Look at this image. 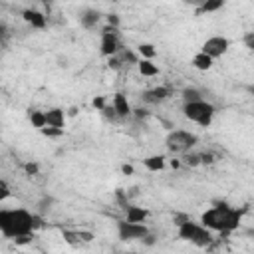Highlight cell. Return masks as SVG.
Listing matches in <instances>:
<instances>
[{"instance_id":"cell-32","label":"cell","mask_w":254,"mask_h":254,"mask_svg":"<svg viewBox=\"0 0 254 254\" xmlns=\"http://www.w3.org/2000/svg\"><path fill=\"white\" fill-rule=\"evenodd\" d=\"M200 163H212V155H210V153L200 155Z\"/></svg>"},{"instance_id":"cell-4","label":"cell","mask_w":254,"mask_h":254,"mask_svg":"<svg viewBox=\"0 0 254 254\" xmlns=\"http://www.w3.org/2000/svg\"><path fill=\"white\" fill-rule=\"evenodd\" d=\"M179 238L187 240V242H192L196 246H208L212 242V232L206 226H202L200 222L187 220L179 226Z\"/></svg>"},{"instance_id":"cell-2","label":"cell","mask_w":254,"mask_h":254,"mask_svg":"<svg viewBox=\"0 0 254 254\" xmlns=\"http://www.w3.org/2000/svg\"><path fill=\"white\" fill-rule=\"evenodd\" d=\"M242 212L228 206L226 202H216L212 208L204 210L200 216V224L206 226L210 232H232L238 228Z\"/></svg>"},{"instance_id":"cell-20","label":"cell","mask_w":254,"mask_h":254,"mask_svg":"<svg viewBox=\"0 0 254 254\" xmlns=\"http://www.w3.org/2000/svg\"><path fill=\"white\" fill-rule=\"evenodd\" d=\"M183 99H185V103H190V101H200L202 95L196 87H185L183 89Z\"/></svg>"},{"instance_id":"cell-26","label":"cell","mask_w":254,"mask_h":254,"mask_svg":"<svg viewBox=\"0 0 254 254\" xmlns=\"http://www.w3.org/2000/svg\"><path fill=\"white\" fill-rule=\"evenodd\" d=\"M119 24H121V20H119L117 14H109V16H107V26H111V28H119Z\"/></svg>"},{"instance_id":"cell-33","label":"cell","mask_w":254,"mask_h":254,"mask_svg":"<svg viewBox=\"0 0 254 254\" xmlns=\"http://www.w3.org/2000/svg\"><path fill=\"white\" fill-rule=\"evenodd\" d=\"M121 171H123V175H133V167L131 165H123Z\"/></svg>"},{"instance_id":"cell-6","label":"cell","mask_w":254,"mask_h":254,"mask_svg":"<svg viewBox=\"0 0 254 254\" xmlns=\"http://www.w3.org/2000/svg\"><path fill=\"white\" fill-rule=\"evenodd\" d=\"M117 234L121 240H143L149 234V228L145 224H137V222H127V220H119L117 222Z\"/></svg>"},{"instance_id":"cell-35","label":"cell","mask_w":254,"mask_h":254,"mask_svg":"<svg viewBox=\"0 0 254 254\" xmlns=\"http://www.w3.org/2000/svg\"><path fill=\"white\" fill-rule=\"evenodd\" d=\"M171 167H173V169H179V167H181V163H179L177 159H173V161H171Z\"/></svg>"},{"instance_id":"cell-28","label":"cell","mask_w":254,"mask_h":254,"mask_svg":"<svg viewBox=\"0 0 254 254\" xmlns=\"http://www.w3.org/2000/svg\"><path fill=\"white\" fill-rule=\"evenodd\" d=\"M187 163L192 165V167H194V165H200V155H189V157H187Z\"/></svg>"},{"instance_id":"cell-23","label":"cell","mask_w":254,"mask_h":254,"mask_svg":"<svg viewBox=\"0 0 254 254\" xmlns=\"http://www.w3.org/2000/svg\"><path fill=\"white\" fill-rule=\"evenodd\" d=\"M8 196H10V187H8L6 181H0V202L6 200Z\"/></svg>"},{"instance_id":"cell-36","label":"cell","mask_w":254,"mask_h":254,"mask_svg":"<svg viewBox=\"0 0 254 254\" xmlns=\"http://www.w3.org/2000/svg\"><path fill=\"white\" fill-rule=\"evenodd\" d=\"M125 254H137V252H125Z\"/></svg>"},{"instance_id":"cell-14","label":"cell","mask_w":254,"mask_h":254,"mask_svg":"<svg viewBox=\"0 0 254 254\" xmlns=\"http://www.w3.org/2000/svg\"><path fill=\"white\" fill-rule=\"evenodd\" d=\"M212 62H214V60H212L210 56H206L204 52H198V54H194V56H192V62H190V64H192L196 69L206 71V69H210V67H212Z\"/></svg>"},{"instance_id":"cell-24","label":"cell","mask_w":254,"mask_h":254,"mask_svg":"<svg viewBox=\"0 0 254 254\" xmlns=\"http://www.w3.org/2000/svg\"><path fill=\"white\" fill-rule=\"evenodd\" d=\"M242 42H244V46H246L248 50H252V52H254V32H248V34H244Z\"/></svg>"},{"instance_id":"cell-3","label":"cell","mask_w":254,"mask_h":254,"mask_svg":"<svg viewBox=\"0 0 254 254\" xmlns=\"http://www.w3.org/2000/svg\"><path fill=\"white\" fill-rule=\"evenodd\" d=\"M183 113H185V117H187V119H190V121L198 123L200 127H210V123H212V117H214L216 109H214V105H212V103H208V101L200 99V101L185 103V105H183Z\"/></svg>"},{"instance_id":"cell-34","label":"cell","mask_w":254,"mask_h":254,"mask_svg":"<svg viewBox=\"0 0 254 254\" xmlns=\"http://www.w3.org/2000/svg\"><path fill=\"white\" fill-rule=\"evenodd\" d=\"M143 242H145V244H149V246H151V244H153V242H155V236H153V234H147V236H145V238H143Z\"/></svg>"},{"instance_id":"cell-17","label":"cell","mask_w":254,"mask_h":254,"mask_svg":"<svg viewBox=\"0 0 254 254\" xmlns=\"http://www.w3.org/2000/svg\"><path fill=\"white\" fill-rule=\"evenodd\" d=\"M79 22L83 28H95V24L99 22V12L97 10H85L83 16L79 18Z\"/></svg>"},{"instance_id":"cell-29","label":"cell","mask_w":254,"mask_h":254,"mask_svg":"<svg viewBox=\"0 0 254 254\" xmlns=\"http://www.w3.org/2000/svg\"><path fill=\"white\" fill-rule=\"evenodd\" d=\"M109 67L119 69V67H121V60H119V58H115V56H113V58H109Z\"/></svg>"},{"instance_id":"cell-18","label":"cell","mask_w":254,"mask_h":254,"mask_svg":"<svg viewBox=\"0 0 254 254\" xmlns=\"http://www.w3.org/2000/svg\"><path fill=\"white\" fill-rule=\"evenodd\" d=\"M137 67H139L141 75H147V77H153V75H157V73H159V67H157L151 60H139Z\"/></svg>"},{"instance_id":"cell-8","label":"cell","mask_w":254,"mask_h":254,"mask_svg":"<svg viewBox=\"0 0 254 254\" xmlns=\"http://www.w3.org/2000/svg\"><path fill=\"white\" fill-rule=\"evenodd\" d=\"M228 48H230V42H228L224 36H212V38H208V40L202 44V50H200V52H204L206 56H210V58L214 60V58L224 56V54L228 52Z\"/></svg>"},{"instance_id":"cell-11","label":"cell","mask_w":254,"mask_h":254,"mask_svg":"<svg viewBox=\"0 0 254 254\" xmlns=\"http://www.w3.org/2000/svg\"><path fill=\"white\" fill-rule=\"evenodd\" d=\"M46 121H48V127L64 129V123H65V113H64V109H60V107L48 109V111H46Z\"/></svg>"},{"instance_id":"cell-12","label":"cell","mask_w":254,"mask_h":254,"mask_svg":"<svg viewBox=\"0 0 254 254\" xmlns=\"http://www.w3.org/2000/svg\"><path fill=\"white\" fill-rule=\"evenodd\" d=\"M125 214H127V218H125L127 222H137V224H143L149 216V212L143 206H127Z\"/></svg>"},{"instance_id":"cell-16","label":"cell","mask_w":254,"mask_h":254,"mask_svg":"<svg viewBox=\"0 0 254 254\" xmlns=\"http://www.w3.org/2000/svg\"><path fill=\"white\" fill-rule=\"evenodd\" d=\"M143 165H145L149 171H153V173L163 171V169H165V157H163V155H151V157H147V159L143 161Z\"/></svg>"},{"instance_id":"cell-1","label":"cell","mask_w":254,"mask_h":254,"mask_svg":"<svg viewBox=\"0 0 254 254\" xmlns=\"http://www.w3.org/2000/svg\"><path fill=\"white\" fill-rule=\"evenodd\" d=\"M42 224V218L30 214L26 208H2L0 210V232L6 238L20 240L24 236H32L34 228Z\"/></svg>"},{"instance_id":"cell-10","label":"cell","mask_w":254,"mask_h":254,"mask_svg":"<svg viewBox=\"0 0 254 254\" xmlns=\"http://www.w3.org/2000/svg\"><path fill=\"white\" fill-rule=\"evenodd\" d=\"M113 109H115L117 117H127V115L133 113V109H131V105H129V101H127V97L123 93H115L113 95Z\"/></svg>"},{"instance_id":"cell-19","label":"cell","mask_w":254,"mask_h":254,"mask_svg":"<svg viewBox=\"0 0 254 254\" xmlns=\"http://www.w3.org/2000/svg\"><path fill=\"white\" fill-rule=\"evenodd\" d=\"M224 6V2L222 0H206V2H202L200 4V8L196 10V14H204V12H216V10H220Z\"/></svg>"},{"instance_id":"cell-37","label":"cell","mask_w":254,"mask_h":254,"mask_svg":"<svg viewBox=\"0 0 254 254\" xmlns=\"http://www.w3.org/2000/svg\"><path fill=\"white\" fill-rule=\"evenodd\" d=\"M252 93H254V87H252Z\"/></svg>"},{"instance_id":"cell-9","label":"cell","mask_w":254,"mask_h":254,"mask_svg":"<svg viewBox=\"0 0 254 254\" xmlns=\"http://www.w3.org/2000/svg\"><path fill=\"white\" fill-rule=\"evenodd\" d=\"M171 89L169 87H165V85H161V87H153V89H147L145 93H143V99L147 101V103H159V101H165V99H169L171 97Z\"/></svg>"},{"instance_id":"cell-27","label":"cell","mask_w":254,"mask_h":254,"mask_svg":"<svg viewBox=\"0 0 254 254\" xmlns=\"http://www.w3.org/2000/svg\"><path fill=\"white\" fill-rule=\"evenodd\" d=\"M93 107L99 109V111H103V109H105V97H101V95L95 97V99H93Z\"/></svg>"},{"instance_id":"cell-22","label":"cell","mask_w":254,"mask_h":254,"mask_svg":"<svg viewBox=\"0 0 254 254\" xmlns=\"http://www.w3.org/2000/svg\"><path fill=\"white\" fill-rule=\"evenodd\" d=\"M42 135H46V137H60V135H64V129H58V127H44V129H42Z\"/></svg>"},{"instance_id":"cell-21","label":"cell","mask_w":254,"mask_h":254,"mask_svg":"<svg viewBox=\"0 0 254 254\" xmlns=\"http://www.w3.org/2000/svg\"><path fill=\"white\" fill-rule=\"evenodd\" d=\"M137 50H139V54H141L143 60H153L155 58V48L151 44H141Z\"/></svg>"},{"instance_id":"cell-13","label":"cell","mask_w":254,"mask_h":254,"mask_svg":"<svg viewBox=\"0 0 254 254\" xmlns=\"http://www.w3.org/2000/svg\"><path fill=\"white\" fill-rule=\"evenodd\" d=\"M22 16H24V20H26L28 24H32L34 28H44V26H46V16H44L42 12H38V10L28 8V10L22 12Z\"/></svg>"},{"instance_id":"cell-5","label":"cell","mask_w":254,"mask_h":254,"mask_svg":"<svg viewBox=\"0 0 254 254\" xmlns=\"http://www.w3.org/2000/svg\"><path fill=\"white\" fill-rule=\"evenodd\" d=\"M196 141H198V137H196L194 133L185 131V129H175V131H171V133L167 135L165 145H167V149L173 151V153H187L190 147L196 145Z\"/></svg>"},{"instance_id":"cell-25","label":"cell","mask_w":254,"mask_h":254,"mask_svg":"<svg viewBox=\"0 0 254 254\" xmlns=\"http://www.w3.org/2000/svg\"><path fill=\"white\" fill-rule=\"evenodd\" d=\"M24 171H26V175H38L40 173V167L36 163H26L24 165Z\"/></svg>"},{"instance_id":"cell-7","label":"cell","mask_w":254,"mask_h":254,"mask_svg":"<svg viewBox=\"0 0 254 254\" xmlns=\"http://www.w3.org/2000/svg\"><path fill=\"white\" fill-rule=\"evenodd\" d=\"M121 50V44L117 40V28L105 26L101 30V54L107 58H113Z\"/></svg>"},{"instance_id":"cell-15","label":"cell","mask_w":254,"mask_h":254,"mask_svg":"<svg viewBox=\"0 0 254 254\" xmlns=\"http://www.w3.org/2000/svg\"><path fill=\"white\" fill-rule=\"evenodd\" d=\"M28 119H30V123L36 127V129H44V127H48V121H46V111H38V109H30V113H28Z\"/></svg>"},{"instance_id":"cell-31","label":"cell","mask_w":254,"mask_h":254,"mask_svg":"<svg viewBox=\"0 0 254 254\" xmlns=\"http://www.w3.org/2000/svg\"><path fill=\"white\" fill-rule=\"evenodd\" d=\"M133 111H135V117H137V119L147 117V111H145V109H141V107H139V109H133Z\"/></svg>"},{"instance_id":"cell-30","label":"cell","mask_w":254,"mask_h":254,"mask_svg":"<svg viewBox=\"0 0 254 254\" xmlns=\"http://www.w3.org/2000/svg\"><path fill=\"white\" fill-rule=\"evenodd\" d=\"M187 220H190V218H189V216H183V214H177V216H175V224H177V226H181V224L187 222Z\"/></svg>"}]
</instances>
